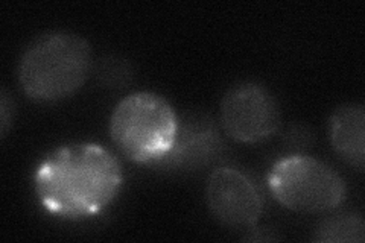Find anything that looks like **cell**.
<instances>
[{"label":"cell","mask_w":365,"mask_h":243,"mask_svg":"<svg viewBox=\"0 0 365 243\" xmlns=\"http://www.w3.org/2000/svg\"><path fill=\"white\" fill-rule=\"evenodd\" d=\"M122 184L118 158L95 143L56 148L34 172V187L44 210L73 221L106 210Z\"/></svg>","instance_id":"6da1fadb"},{"label":"cell","mask_w":365,"mask_h":243,"mask_svg":"<svg viewBox=\"0 0 365 243\" xmlns=\"http://www.w3.org/2000/svg\"><path fill=\"white\" fill-rule=\"evenodd\" d=\"M93 72V55L86 38L73 32H48L34 40L19 64V83L36 102H58L84 86Z\"/></svg>","instance_id":"7a4b0ae2"},{"label":"cell","mask_w":365,"mask_h":243,"mask_svg":"<svg viewBox=\"0 0 365 243\" xmlns=\"http://www.w3.org/2000/svg\"><path fill=\"white\" fill-rule=\"evenodd\" d=\"M180 120L173 105L150 91L123 98L110 119V135L120 152L139 165L158 166L174 149Z\"/></svg>","instance_id":"3957f363"},{"label":"cell","mask_w":365,"mask_h":243,"mask_svg":"<svg viewBox=\"0 0 365 243\" xmlns=\"http://www.w3.org/2000/svg\"><path fill=\"white\" fill-rule=\"evenodd\" d=\"M268 186L277 202L300 213L335 210L347 198L339 173L309 155H289L277 161L269 170Z\"/></svg>","instance_id":"277c9868"},{"label":"cell","mask_w":365,"mask_h":243,"mask_svg":"<svg viewBox=\"0 0 365 243\" xmlns=\"http://www.w3.org/2000/svg\"><path fill=\"white\" fill-rule=\"evenodd\" d=\"M221 125L236 142H264L280 126L279 103L264 86L237 84L222 98Z\"/></svg>","instance_id":"5b68a950"},{"label":"cell","mask_w":365,"mask_h":243,"mask_svg":"<svg viewBox=\"0 0 365 243\" xmlns=\"http://www.w3.org/2000/svg\"><path fill=\"white\" fill-rule=\"evenodd\" d=\"M205 196L213 216L233 228L256 225L264 208L253 181L232 167H220L212 172Z\"/></svg>","instance_id":"8992f818"},{"label":"cell","mask_w":365,"mask_h":243,"mask_svg":"<svg viewBox=\"0 0 365 243\" xmlns=\"http://www.w3.org/2000/svg\"><path fill=\"white\" fill-rule=\"evenodd\" d=\"M220 148L221 138L210 122L195 119L185 125L180 123L174 149L160 166L193 167L204 165L218 154Z\"/></svg>","instance_id":"52a82bcc"},{"label":"cell","mask_w":365,"mask_h":243,"mask_svg":"<svg viewBox=\"0 0 365 243\" xmlns=\"http://www.w3.org/2000/svg\"><path fill=\"white\" fill-rule=\"evenodd\" d=\"M330 140L336 154L358 170L365 166V111L359 103H346L330 118Z\"/></svg>","instance_id":"ba28073f"},{"label":"cell","mask_w":365,"mask_h":243,"mask_svg":"<svg viewBox=\"0 0 365 243\" xmlns=\"http://www.w3.org/2000/svg\"><path fill=\"white\" fill-rule=\"evenodd\" d=\"M314 239L324 243H362L365 239L364 221L358 214L330 217L318 225Z\"/></svg>","instance_id":"9c48e42d"},{"label":"cell","mask_w":365,"mask_h":243,"mask_svg":"<svg viewBox=\"0 0 365 243\" xmlns=\"http://www.w3.org/2000/svg\"><path fill=\"white\" fill-rule=\"evenodd\" d=\"M93 72L102 87L113 90L127 87L133 79V66L118 55L101 58L99 63L93 67Z\"/></svg>","instance_id":"30bf717a"},{"label":"cell","mask_w":365,"mask_h":243,"mask_svg":"<svg viewBox=\"0 0 365 243\" xmlns=\"http://www.w3.org/2000/svg\"><path fill=\"white\" fill-rule=\"evenodd\" d=\"M11 122H13V102L9 96L2 91V99H0V125H2V137L6 135Z\"/></svg>","instance_id":"8fae6325"}]
</instances>
